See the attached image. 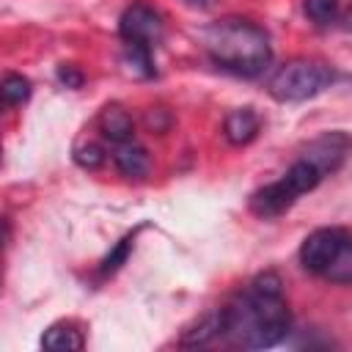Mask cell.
<instances>
[{
	"mask_svg": "<svg viewBox=\"0 0 352 352\" xmlns=\"http://www.w3.org/2000/svg\"><path fill=\"white\" fill-rule=\"evenodd\" d=\"M74 162L80 165V168H88V170H96L102 162H104V151H102V146H96V143H88V146H80L77 151H74Z\"/></svg>",
	"mask_w": 352,
	"mask_h": 352,
	"instance_id": "obj_15",
	"label": "cell"
},
{
	"mask_svg": "<svg viewBox=\"0 0 352 352\" xmlns=\"http://www.w3.org/2000/svg\"><path fill=\"white\" fill-rule=\"evenodd\" d=\"M300 264L330 283H352V234L344 228H316L300 245Z\"/></svg>",
	"mask_w": 352,
	"mask_h": 352,
	"instance_id": "obj_3",
	"label": "cell"
},
{
	"mask_svg": "<svg viewBox=\"0 0 352 352\" xmlns=\"http://www.w3.org/2000/svg\"><path fill=\"white\" fill-rule=\"evenodd\" d=\"M118 33L126 44V58L129 63L140 72V74H154L151 69V52L157 47V41L162 38V16L146 6V3H135L121 14L118 22Z\"/></svg>",
	"mask_w": 352,
	"mask_h": 352,
	"instance_id": "obj_5",
	"label": "cell"
},
{
	"mask_svg": "<svg viewBox=\"0 0 352 352\" xmlns=\"http://www.w3.org/2000/svg\"><path fill=\"white\" fill-rule=\"evenodd\" d=\"M220 336L245 349H267L286 338L292 314L278 272H261L220 311Z\"/></svg>",
	"mask_w": 352,
	"mask_h": 352,
	"instance_id": "obj_1",
	"label": "cell"
},
{
	"mask_svg": "<svg viewBox=\"0 0 352 352\" xmlns=\"http://www.w3.org/2000/svg\"><path fill=\"white\" fill-rule=\"evenodd\" d=\"M184 3H190V6H204L206 0H184Z\"/></svg>",
	"mask_w": 352,
	"mask_h": 352,
	"instance_id": "obj_18",
	"label": "cell"
},
{
	"mask_svg": "<svg viewBox=\"0 0 352 352\" xmlns=\"http://www.w3.org/2000/svg\"><path fill=\"white\" fill-rule=\"evenodd\" d=\"M113 162L116 168L126 176V179H143L151 168V160H148V151L135 143V140H126V143H116V151H113Z\"/></svg>",
	"mask_w": 352,
	"mask_h": 352,
	"instance_id": "obj_9",
	"label": "cell"
},
{
	"mask_svg": "<svg viewBox=\"0 0 352 352\" xmlns=\"http://www.w3.org/2000/svg\"><path fill=\"white\" fill-rule=\"evenodd\" d=\"M333 82V69L316 58H292L270 77V94L278 102H305Z\"/></svg>",
	"mask_w": 352,
	"mask_h": 352,
	"instance_id": "obj_4",
	"label": "cell"
},
{
	"mask_svg": "<svg viewBox=\"0 0 352 352\" xmlns=\"http://www.w3.org/2000/svg\"><path fill=\"white\" fill-rule=\"evenodd\" d=\"M204 50L214 66L239 77H258L272 60L270 36L250 19L212 22L204 30Z\"/></svg>",
	"mask_w": 352,
	"mask_h": 352,
	"instance_id": "obj_2",
	"label": "cell"
},
{
	"mask_svg": "<svg viewBox=\"0 0 352 352\" xmlns=\"http://www.w3.org/2000/svg\"><path fill=\"white\" fill-rule=\"evenodd\" d=\"M0 94H3L6 104H22L30 96V80L22 77V74H6L3 85H0Z\"/></svg>",
	"mask_w": 352,
	"mask_h": 352,
	"instance_id": "obj_12",
	"label": "cell"
},
{
	"mask_svg": "<svg viewBox=\"0 0 352 352\" xmlns=\"http://www.w3.org/2000/svg\"><path fill=\"white\" fill-rule=\"evenodd\" d=\"M344 28H346V30H352V6H349V11L344 14Z\"/></svg>",
	"mask_w": 352,
	"mask_h": 352,
	"instance_id": "obj_17",
	"label": "cell"
},
{
	"mask_svg": "<svg viewBox=\"0 0 352 352\" xmlns=\"http://www.w3.org/2000/svg\"><path fill=\"white\" fill-rule=\"evenodd\" d=\"M305 14L316 25H330L338 16V0H305Z\"/></svg>",
	"mask_w": 352,
	"mask_h": 352,
	"instance_id": "obj_13",
	"label": "cell"
},
{
	"mask_svg": "<svg viewBox=\"0 0 352 352\" xmlns=\"http://www.w3.org/2000/svg\"><path fill=\"white\" fill-rule=\"evenodd\" d=\"M258 129H261V121H258V116H256L250 107L231 110V113L226 116V121H223V135H226V140L234 143V146L250 143V140L258 135Z\"/></svg>",
	"mask_w": 352,
	"mask_h": 352,
	"instance_id": "obj_8",
	"label": "cell"
},
{
	"mask_svg": "<svg viewBox=\"0 0 352 352\" xmlns=\"http://www.w3.org/2000/svg\"><path fill=\"white\" fill-rule=\"evenodd\" d=\"M302 192L286 179V176H280L278 182H272V184H264V187H258L253 195H250V212L256 214V217H261V220H272V217H280L286 209H292V204L300 198Z\"/></svg>",
	"mask_w": 352,
	"mask_h": 352,
	"instance_id": "obj_6",
	"label": "cell"
},
{
	"mask_svg": "<svg viewBox=\"0 0 352 352\" xmlns=\"http://www.w3.org/2000/svg\"><path fill=\"white\" fill-rule=\"evenodd\" d=\"M96 124H99V132L110 143H126L135 135V121H132V116L121 104H107L99 113V121Z\"/></svg>",
	"mask_w": 352,
	"mask_h": 352,
	"instance_id": "obj_10",
	"label": "cell"
},
{
	"mask_svg": "<svg viewBox=\"0 0 352 352\" xmlns=\"http://www.w3.org/2000/svg\"><path fill=\"white\" fill-rule=\"evenodd\" d=\"M58 80L66 85V88H80L82 85V74L77 72V66H58Z\"/></svg>",
	"mask_w": 352,
	"mask_h": 352,
	"instance_id": "obj_16",
	"label": "cell"
},
{
	"mask_svg": "<svg viewBox=\"0 0 352 352\" xmlns=\"http://www.w3.org/2000/svg\"><path fill=\"white\" fill-rule=\"evenodd\" d=\"M129 250H132V236H124V239L104 256L99 272H102V275H113V272H118V270L124 267V261L129 258Z\"/></svg>",
	"mask_w": 352,
	"mask_h": 352,
	"instance_id": "obj_14",
	"label": "cell"
},
{
	"mask_svg": "<svg viewBox=\"0 0 352 352\" xmlns=\"http://www.w3.org/2000/svg\"><path fill=\"white\" fill-rule=\"evenodd\" d=\"M349 151H352V140L344 132H327L305 148V160H311L322 173H333L336 168H341Z\"/></svg>",
	"mask_w": 352,
	"mask_h": 352,
	"instance_id": "obj_7",
	"label": "cell"
},
{
	"mask_svg": "<svg viewBox=\"0 0 352 352\" xmlns=\"http://www.w3.org/2000/svg\"><path fill=\"white\" fill-rule=\"evenodd\" d=\"M41 346L52 349V352H77V349L85 346V338H82V330L74 322H55L44 330Z\"/></svg>",
	"mask_w": 352,
	"mask_h": 352,
	"instance_id": "obj_11",
	"label": "cell"
}]
</instances>
